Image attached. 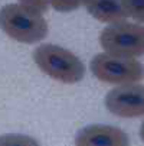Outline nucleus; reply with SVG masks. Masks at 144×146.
Listing matches in <instances>:
<instances>
[{
    "label": "nucleus",
    "mask_w": 144,
    "mask_h": 146,
    "mask_svg": "<svg viewBox=\"0 0 144 146\" xmlns=\"http://www.w3.org/2000/svg\"><path fill=\"white\" fill-rule=\"evenodd\" d=\"M75 143L79 146H88V145L127 146L130 140L127 133L118 127L105 126V124H91V126L81 129L76 133Z\"/></svg>",
    "instance_id": "nucleus-6"
},
{
    "label": "nucleus",
    "mask_w": 144,
    "mask_h": 146,
    "mask_svg": "<svg viewBox=\"0 0 144 146\" xmlns=\"http://www.w3.org/2000/svg\"><path fill=\"white\" fill-rule=\"evenodd\" d=\"M140 137H141V140L144 142V121H143L141 127H140Z\"/></svg>",
    "instance_id": "nucleus-12"
},
{
    "label": "nucleus",
    "mask_w": 144,
    "mask_h": 146,
    "mask_svg": "<svg viewBox=\"0 0 144 146\" xmlns=\"http://www.w3.org/2000/svg\"><path fill=\"white\" fill-rule=\"evenodd\" d=\"M105 107L120 117H138L144 114V86L122 84L105 96Z\"/></svg>",
    "instance_id": "nucleus-5"
},
{
    "label": "nucleus",
    "mask_w": 144,
    "mask_h": 146,
    "mask_svg": "<svg viewBox=\"0 0 144 146\" xmlns=\"http://www.w3.org/2000/svg\"><path fill=\"white\" fill-rule=\"evenodd\" d=\"M19 3L36 9L39 12H45L48 9V5L51 3V0H19Z\"/></svg>",
    "instance_id": "nucleus-11"
},
{
    "label": "nucleus",
    "mask_w": 144,
    "mask_h": 146,
    "mask_svg": "<svg viewBox=\"0 0 144 146\" xmlns=\"http://www.w3.org/2000/svg\"><path fill=\"white\" fill-rule=\"evenodd\" d=\"M0 28L12 39L22 44L40 42L48 35V23L42 12L12 3L0 10Z\"/></svg>",
    "instance_id": "nucleus-1"
},
{
    "label": "nucleus",
    "mask_w": 144,
    "mask_h": 146,
    "mask_svg": "<svg viewBox=\"0 0 144 146\" xmlns=\"http://www.w3.org/2000/svg\"><path fill=\"white\" fill-rule=\"evenodd\" d=\"M99 45L111 54L141 56L144 55V28L124 20L110 23L99 35Z\"/></svg>",
    "instance_id": "nucleus-4"
},
{
    "label": "nucleus",
    "mask_w": 144,
    "mask_h": 146,
    "mask_svg": "<svg viewBox=\"0 0 144 146\" xmlns=\"http://www.w3.org/2000/svg\"><path fill=\"white\" fill-rule=\"evenodd\" d=\"M88 13L99 22L117 23L127 17V12L121 0H85Z\"/></svg>",
    "instance_id": "nucleus-7"
},
{
    "label": "nucleus",
    "mask_w": 144,
    "mask_h": 146,
    "mask_svg": "<svg viewBox=\"0 0 144 146\" xmlns=\"http://www.w3.org/2000/svg\"><path fill=\"white\" fill-rule=\"evenodd\" d=\"M84 2L85 0H51V5L58 12H72Z\"/></svg>",
    "instance_id": "nucleus-9"
},
{
    "label": "nucleus",
    "mask_w": 144,
    "mask_h": 146,
    "mask_svg": "<svg viewBox=\"0 0 144 146\" xmlns=\"http://www.w3.org/2000/svg\"><path fill=\"white\" fill-rule=\"evenodd\" d=\"M91 71L108 84H131L144 78V67L134 56L117 54H98L91 61Z\"/></svg>",
    "instance_id": "nucleus-3"
},
{
    "label": "nucleus",
    "mask_w": 144,
    "mask_h": 146,
    "mask_svg": "<svg viewBox=\"0 0 144 146\" xmlns=\"http://www.w3.org/2000/svg\"><path fill=\"white\" fill-rule=\"evenodd\" d=\"M0 143H17V145H22V143H26V145H32V143H37L36 140H33L32 137H26V136H19V135H12V136H3L0 137Z\"/></svg>",
    "instance_id": "nucleus-10"
},
{
    "label": "nucleus",
    "mask_w": 144,
    "mask_h": 146,
    "mask_svg": "<svg viewBox=\"0 0 144 146\" xmlns=\"http://www.w3.org/2000/svg\"><path fill=\"white\" fill-rule=\"evenodd\" d=\"M127 16H131L137 22L144 23V0H121Z\"/></svg>",
    "instance_id": "nucleus-8"
},
{
    "label": "nucleus",
    "mask_w": 144,
    "mask_h": 146,
    "mask_svg": "<svg viewBox=\"0 0 144 146\" xmlns=\"http://www.w3.org/2000/svg\"><path fill=\"white\" fill-rule=\"evenodd\" d=\"M33 59L40 71L65 84L79 82L85 75L82 61L62 46L43 44L35 49Z\"/></svg>",
    "instance_id": "nucleus-2"
}]
</instances>
